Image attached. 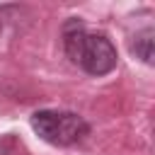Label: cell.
I'll return each instance as SVG.
<instances>
[{
  "label": "cell",
  "instance_id": "1",
  "mask_svg": "<svg viewBox=\"0 0 155 155\" xmlns=\"http://www.w3.org/2000/svg\"><path fill=\"white\" fill-rule=\"evenodd\" d=\"M63 48L68 58L80 65L85 73L99 78L116 68V48L104 34H87L78 19L65 22L63 27Z\"/></svg>",
  "mask_w": 155,
  "mask_h": 155
},
{
  "label": "cell",
  "instance_id": "2",
  "mask_svg": "<svg viewBox=\"0 0 155 155\" xmlns=\"http://www.w3.org/2000/svg\"><path fill=\"white\" fill-rule=\"evenodd\" d=\"M29 124H31V131L51 145H73L90 133V124L75 111L41 109L31 114Z\"/></svg>",
  "mask_w": 155,
  "mask_h": 155
},
{
  "label": "cell",
  "instance_id": "3",
  "mask_svg": "<svg viewBox=\"0 0 155 155\" xmlns=\"http://www.w3.org/2000/svg\"><path fill=\"white\" fill-rule=\"evenodd\" d=\"M131 53H133L136 58H140L143 63L153 65V61H155V29H153V27L140 29V31L131 39Z\"/></svg>",
  "mask_w": 155,
  "mask_h": 155
}]
</instances>
